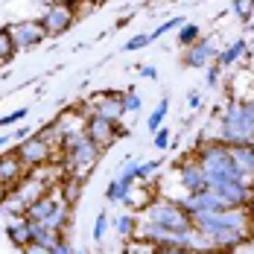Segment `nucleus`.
I'll use <instances>...</instances> for the list:
<instances>
[{"label": "nucleus", "mask_w": 254, "mask_h": 254, "mask_svg": "<svg viewBox=\"0 0 254 254\" xmlns=\"http://www.w3.org/2000/svg\"><path fill=\"white\" fill-rule=\"evenodd\" d=\"M246 26H249V29H252V32H254V15H252V18H249V24H246Z\"/></svg>", "instance_id": "obj_42"}, {"label": "nucleus", "mask_w": 254, "mask_h": 254, "mask_svg": "<svg viewBox=\"0 0 254 254\" xmlns=\"http://www.w3.org/2000/svg\"><path fill=\"white\" fill-rule=\"evenodd\" d=\"M29 237H32V243H38V246H44V249H53V246L59 243V237H64V234L47 228L44 222H32V219H29Z\"/></svg>", "instance_id": "obj_19"}, {"label": "nucleus", "mask_w": 254, "mask_h": 254, "mask_svg": "<svg viewBox=\"0 0 254 254\" xmlns=\"http://www.w3.org/2000/svg\"><path fill=\"white\" fill-rule=\"evenodd\" d=\"M155 254H196V252H187V249H155Z\"/></svg>", "instance_id": "obj_39"}, {"label": "nucleus", "mask_w": 254, "mask_h": 254, "mask_svg": "<svg viewBox=\"0 0 254 254\" xmlns=\"http://www.w3.org/2000/svg\"><path fill=\"white\" fill-rule=\"evenodd\" d=\"M140 219L143 222H152V225H161V228H173V231H187L193 228L190 216L181 210V204L170 196H161V199H152L140 207Z\"/></svg>", "instance_id": "obj_5"}, {"label": "nucleus", "mask_w": 254, "mask_h": 254, "mask_svg": "<svg viewBox=\"0 0 254 254\" xmlns=\"http://www.w3.org/2000/svg\"><path fill=\"white\" fill-rule=\"evenodd\" d=\"M67 207L70 204L62 199V193H44L41 199H35V202L26 207L24 216L32 219V222H44L47 228L64 234V228H67V213H70Z\"/></svg>", "instance_id": "obj_6"}, {"label": "nucleus", "mask_w": 254, "mask_h": 254, "mask_svg": "<svg viewBox=\"0 0 254 254\" xmlns=\"http://www.w3.org/2000/svg\"><path fill=\"white\" fill-rule=\"evenodd\" d=\"M131 190H134V187L123 184L120 178H111V181H108V187H105V199H108V202H114V204H117V202H128Z\"/></svg>", "instance_id": "obj_22"}, {"label": "nucleus", "mask_w": 254, "mask_h": 254, "mask_svg": "<svg viewBox=\"0 0 254 254\" xmlns=\"http://www.w3.org/2000/svg\"><path fill=\"white\" fill-rule=\"evenodd\" d=\"M120 97H123V108H126V114H128V111H137V108H140V102H143L134 91H123Z\"/></svg>", "instance_id": "obj_33"}, {"label": "nucleus", "mask_w": 254, "mask_h": 254, "mask_svg": "<svg viewBox=\"0 0 254 254\" xmlns=\"http://www.w3.org/2000/svg\"><path fill=\"white\" fill-rule=\"evenodd\" d=\"M167 111H170V100L164 97V100L152 108V114L146 117V128H149V131H158V128H161V123H164V117H167Z\"/></svg>", "instance_id": "obj_25"}, {"label": "nucleus", "mask_w": 254, "mask_h": 254, "mask_svg": "<svg viewBox=\"0 0 254 254\" xmlns=\"http://www.w3.org/2000/svg\"><path fill=\"white\" fill-rule=\"evenodd\" d=\"M6 193H9V187H3V184H0V204L6 202Z\"/></svg>", "instance_id": "obj_41"}, {"label": "nucleus", "mask_w": 254, "mask_h": 254, "mask_svg": "<svg viewBox=\"0 0 254 254\" xmlns=\"http://www.w3.org/2000/svg\"><path fill=\"white\" fill-rule=\"evenodd\" d=\"M9 140H12V137H0V146H3V143H9Z\"/></svg>", "instance_id": "obj_43"}, {"label": "nucleus", "mask_w": 254, "mask_h": 254, "mask_svg": "<svg viewBox=\"0 0 254 254\" xmlns=\"http://www.w3.org/2000/svg\"><path fill=\"white\" fill-rule=\"evenodd\" d=\"M181 204V210L190 216V222H193V216H202V213H213V210H222V202L216 199V193L207 187V190H199V193H181L176 199Z\"/></svg>", "instance_id": "obj_10"}, {"label": "nucleus", "mask_w": 254, "mask_h": 254, "mask_svg": "<svg viewBox=\"0 0 254 254\" xmlns=\"http://www.w3.org/2000/svg\"><path fill=\"white\" fill-rule=\"evenodd\" d=\"M246 50H249L246 38H237V41H231L228 47H222V50H219V56H216V64H219L222 70H228L231 64H237V62L246 56Z\"/></svg>", "instance_id": "obj_18"}, {"label": "nucleus", "mask_w": 254, "mask_h": 254, "mask_svg": "<svg viewBox=\"0 0 254 254\" xmlns=\"http://www.w3.org/2000/svg\"><path fill=\"white\" fill-rule=\"evenodd\" d=\"M137 225H140V219L134 213H120L114 219V231L120 234V240H134L137 237Z\"/></svg>", "instance_id": "obj_21"}, {"label": "nucleus", "mask_w": 254, "mask_h": 254, "mask_svg": "<svg viewBox=\"0 0 254 254\" xmlns=\"http://www.w3.org/2000/svg\"><path fill=\"white\" fill-rule=\"evenodd\" d=\"M152 143L155 146H158V149H167V146H170V128H158V131H155V137H152Z\"/></svg>", "instance_id": "obj_34"}, {"label": "nucleus", "mask_w": 254, "mask_h": 254, "mask_svg": "<svg viewBox=\"0 0 254 254\" xmlns=\"http://www.w3.org/2000/svg\"><path fill=\"white\" fill-rule=\"evenodd\" d=\"M73 21H76V12H73V6L64 3V0L50 3V6L44 9V15H41V26H44V35H47V38H56V35L67 32V29L73 26Z\"/></svg>", "instance_id": "obj_7"}, {"label": "nucleus", "mask_w": 254, "mask_h": 254, "mask_svg": "<svg viewBox=\"0 0 254 254\" xmlns=\"http://www.w3.org/2000/svg\"><path fill=\"white\" fill-rule=\"evenodd\" d=\"M231 9H234L237 18L249 21V18L254 15V0H231Z\"/></svg>", "instance_id": "obj_28"}, {"label": "nucleus", "mask_w": 254, "mask_h": 254, "mask_svg": "<svg viewBox=\"0 0 254 254\" xmlns=\"http://www.w3.org/2000/svg\"><path fill=\"white\" fill-rule=\"evenodd\" d=\"M149 41H152V38H149V35H143V32H140V35H134V38H128V41H126V47H123V50H126V53L143 50V47H146V44H149Z\"/></svg>", "instance_id": "obj_32"}, {"label": "nucleus", "mask_w": 254, "mask_h": 254, "mask_svg": "<svg viewBox=\"0 0 254 254\" xmlns=\"http://www.w3.org/2000/svg\"><path fill=\"white\" fill-rule=\"evenodd\" d=\"M137 73H140V76L143 79H158V70H155V67H149V64H143V67H137Z\"/></svg>", "instance_id": "obj_37"}, {"label": "nucleus", "mask_w": 254, "mask_h": 254, "mask_svg": "<svg viewBox=\"0 0 254 254\" xmlns=\"http://www.w3.org/2000/svg\"><path fill=\"white\" fill-rule=\"evenodd\" d=\"M196 254H234V252H219V249H204V252H196Z\"/></svg>", "instance_id": "obj_40"}, {"label": "nucleus", "mask_w": 254, "mask_h": 254, "mask_svg": "<svg viewBox=\"0 0 254 254\" xmlns=\"http://www.w3.org/2000/svg\"><path fill=\"white\" fill-rule=\"evenodd\" d=\"M100 155H102V149L85 134V128L67 134L64 143H62V161L67 167V173H73V176H85L88 170H94Z\"/></svg>", "instance_id": "obj_3"}, {"label": "nucleus", "mask_w": 254, "mask_h": 254, "mask_svg": "<svg viewBox=\"0 0 254 254\" xmlns=\"http://www.w3.org/2000/svg\"><path fill=\"white\" fill-rule=\"evenodd\" d=\"M9 35L15 41L18 50H29V47H38L47 35H44V26L41 21H18V24H9Z\"/></svg>", "instance_id": "obj_12"}, {"label": "nucleus", "mask_w": 254, "mask_h": 254, "mask_svg": "<svg viewBox=\"0 0 254 254\" xmlns=\"http://www.w3.org/2000/svg\"><path fill=\"white\" fill-rule=\"evenodd\" d=\"M0 64H3V62H0Z\"/></svg>", "instance_id": "obj_45"}, {"label": "nucleus", "mask_w": 254, "mask_h": 254, "mask_svg": "<svg viewBox=\"0 0 254 254\" xmlns=\"http://www.w3.org/2000/svg\"><path fill=\"white\" fill-rule=\"evenodd\" d=\"M26 176V167L21 161L18 149H6L0 152V184L3 187H12V184H21Z\"/></svg>", "instance_id": "obj_15"}, {"label": "nucleus", "mask_w": 254, "mask_h": 254, "mask_svg": "<svg viewBox=\"0 0 254 254\" xmlns=\"http://www.w3.org/2000/svg\"><path fill=\"white\" fill-rule=\"evenodd\" d=\"M21 254H50V249H44V246H38V243H29L21 249Z\"/></svg>", "instance_id": "obj_36"}, {"label": "nucleus", "mask_w": 254, "mask_h": 254, "mask_svg": "<svg viewBox=\"0 0 254 254\" xmlns=\"http://www.w3.org/2000/svg\"><path fill=\"white\" fill-rule=\"evenodd\" d=\"M76 254H85V252H76Z\"/></svg>", "instance_id": "obj_44"}, {"label": "nucleus", "mask_w": 254, "mask_h": 254, "mask_svg": "<svg viewBox=\"0 0 254 254\" xmlns=\"http://www.w3.org/2000/svg\"><path fill=\"white\" fill-rule=\"evenodd\" d=\"M59 187H62L59 193H62V199H64V202H67V204H76L79 193H82V181H79V176L67 178V181H62Z\"/></svg>", "instance_id": "obj_24"}, {"label": "nucleus", "mask_w": 254, "mask_h": 254, "mask_svg": "<svg viewBox=\"0 0 254 254\" xmlns=\"http://www.w3.org/2000/svg\"><path fill=\"white\" fill-rule=\"evenodd\" d=\"M85 134L100 146V149H108L123 131L117 128V123H108V120H102V117H94V114H88L85 117Z\"/></svg>", "instance_id": "obj_14"}, {"label": "nucleus", "mask_w": 254, "mask_h": 254, "mask_svg": "<svg viewBox=\"0 0 254 254\" xmlns=\"http://www.w3.org/2000/svg\"><path fill=\"white\" fill-rule=\"evenodd\" d=\"M15 53H18V47H15V41H12L9 29H0V62H9Z\"/></svg>", "instance_id": "obj_27"}, {"label": "nucleus", "mask_w": 254, "mask_h": 254, "mask_svg": "<svg viewBox=\"0 0 254 254\" xmlns=\"http://www.w3.org/2000/svg\"><path fill=\"white\" fill-rule=\"evenodd\" d=\"M196 161H199V167L204 170L207 187L222 184V181H243V184H246V178H243V173H240V167H237L234 158H231V149L225 146V143H219V140H207V143H204L202 134H199ZM249 187H252V184H249Z\"/></svg>", "instance_id": "obj_2"}, {"label": "nucleus", "mask_w": 254, "mask_h": 254, "mask_svg": "<svg viewBox=\"0 0 254 254\" xmlns=\"http://www.w3.org/2000/svg\"><path fill=\"white\" fill-rule=\"evenodd\" d=\"M234 164L240 167V173L246 178V184L254 187V146H228Z\"/></svg>", "instance_id": "obj_17"}, {"label": "nucleus", "mask_w": 254, "mask_h": 254, "mask_svg": "<svg viewBox=\"0 0 254 254\" xmlns=\"http://www.w3.org/2000/svg\"><path fill=\"white\" fill-rule=\"evenodd\" d=\"M176 176H178V187L184 193H199V190H207V178H204V170L199 167L196 158L190 161H176Z\"/></svg>", "instance_id": "obj_11"}, {"label": "nucleus", "mask_w": 254, "mask_h": 254, "mask_svg": "<svg viewBox=\"0 0 254 254\" xmlns=\"http://www.w3.org/2000/svg\"><path fill=\"white\" fill-rule=\"evenodd\" d=\"M26 114H29V108L26 105H21V108H15L12 114H6V117H0V128H9V126H18L21 120H24Z\"/></svg>", "instance_id": "obj_29"}, {"label": "nucleus", "mask_w": 254, "mask_h": 254, "mask_svg": "<svg viewBox=\"0 0 254 254\" xmlns=\"http://www.w3.org/2000/svg\"><path fill=\"white\" fill-rule=\"evenodd\" d=\"M15 149H18V155H21V161H24L26 170H41V167H47L53 161V146L41 137V134H29V137L21 140Z\"/></svg>", "instance_id": "obj_8"}, {"label": "nucleus", "mask_w": 254, "mask_h": 254, "mask_svg": "<svg viewBox=\"0 0 254 254\" xmlns=\"http://www.w3.org/2000/svg\"><path fill=\"white\" fill-rule=\"evenodd\" d=\"M94 117H102L108 123H120L126 117V108H123V97L120 94H102L94 100V108H91Z\"/></svg>", "instance_id": "obj_16"}, {"label": "nucleus", "mask_w": 254, "mask_h": 254, "mask_svg": "<svg viewBox=\"0 0 254 254\" xmlns=\"http://www.w3.org/2000/svg\"><path fill=\"white\" fill-rule=\"evenodd\" d=\"M219 50H222V47H216V41H213V38H199L193 47H187V50H184L181 62H184V67L199 70V67L213 64V62H216V56H219Z\"/></svg>", "instance_id": "obj_13"}, {"label": "nucleus", "mask_w": 254, "mask_h": 254, "mask_svg": "<svg viewBox=\"0 0 254 254\" xmlns=\"http://www.w3.org/2000/svg\"><path fill=\"white\" fill-rule=\"evenodd\" d=\"M193 228L202 237L213 234V231H249L252 234L254 216L252 207H222V210H213V213L193 216Z\"/></svg>", "instance_id": "obj_4"}, {"label": "nucleus", "mask_w": 254, "mask_h": 254, "mask_svg": "<svg viewBox=\"0 0 254 254\" xmlns=\"http://www.w3.org/2000/svg\"><path fill=\"white\" fill-rule=\"evenodd\" d=\"M210 190L216 193L222 207H252L254 204V187L243 181H222V184H213Z\"/></svg>", "instance_id": "obj_9"}, {"label": "nucleus", "mask_w": 254, "mask_h": 254, "mask_svg": "<svg viewBox=\"0 0 254 254\" xmlns=\"http://www.w3.org/2000/svg\"><path fill=\"white\" fill-rule=\"evenodd\" d=\"M199 102H202V94H199V91H190V97H187V105H190V108H199Z\"/></svg>", "instance_id": "obj_38"}, {"label": "nucleus", "mask_w": 254, "mask_h": 254, "mask_svg": "<svg viewBox=\"0 0 254 254\" xmlns=\"http://www.w3.org/2000/svg\"><path fill=\"white\" fill-rule=\"evenodd\" d=\"M105 231H108V213L102 210V213H97V219H94V234H91V237L100 243L102 237H105Z\"/></svg>", "instance_id": "obj_30"}, {"label": "nucleus", "mask_w": 254, "mask_h": 254, "mask_svg": "<svg viewBox=\"0 0 254 254\" xmlns=\"http://www.w3.org/2000/svg\"><path fill=\"white\" fill-rule=\"evenodd\" d=\"M202 38V26L199 24H184L181 29H178V44L187 50V47H193L196 41Z\"/></svg>", "instance_id": "obj_23"}, {"label": "nucleus", "mask_w": 254, "mask_h": 254, "mask_svg": "<svg viewBox=\"0 0 254 254\" xmlns=\"http://www.w3.org/2000/svg\"><path fill=\"white\" fill-rule=\"evenodd\" d=\"M219 76H222V67L213 62V64H207V73H204V85L207 88H216L219 85Z\"/></svg>", "instance_id": "obj_31"}, {"label": "nucleus", "mask_w": 254, "mask_h": 254, "mask_svg": "<svg viewBox=\"0 0 254 254\" xmlns=\"http://www.w3.org/2000/svg\"><path fill=\"white\" fill-rule=\"evenodd\" d=\"M219 134L216 140L225 146H254V100L231 97L219 111Z\"/></svg>", "instance_id": "obj_1"}, {"label": "nucleus", "mask_w": 254, "mask_h": 254, "mask_svg": "<svg viewBox=\"0 0 254 254\" xmlns=\"http://www.w3.org/2000/svg\"><path fill=\"white\" fill-rule=\"evenodd\" d=\"M6 234H9V240H12V246H18V249H24L32 243V237H29V219L21 216V219H12L9 225H6Z\"/></svg>", "instance_id": "obj_20"}, {"label": "nucleus", "mask_w": 254, "mask_h": 254, "mask_svg": "<svg viewBox=\"0 0 254 254\" xmlns=\"http://www.w3.org/2000/svg\"><path fill=\"white\" fill-rule=\"evenodd\" d=\"M50 254H76V252H73V246L67 243V234H64V237H59V243L50 249Z\"/></svg>", "instance_id": "obj_35"}, {"label": "nucleus", "mask_w": 254, "mask_h": 254, "mask_svg": "<svg viewBox=\"0 0 254 254\" xmlns=\"http://www.w3.org/2000/svg\"><path fill=\"white\" fill-rule=\"evenodd\" d=\"M184 24H187L184 18H170V21H164V24L155 26V32H149V38L155 41V38H161V35H167V32H178Z\"/></svg>", "instance_id": "obj_26"}]
</instances>
